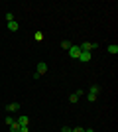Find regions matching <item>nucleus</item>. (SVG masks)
<instances>
[{"label":"nucleus","instance_id":"2eb2a0df","mask_svg":"<svg viewBox=\"0 0 118 132\" xmlns=\"http://www.w3.org/2000/svg\"><path fill=\"white\" fill-rule=\"evenodd\" d=\"M14 122H16V120H14V116H6V124H8V126L14 124Z\"/></svg>","mask_w":118,"mask_h":132},{"label":"nucleus","instance_id":"9b49d317","mask_svg":"<svg viewBox=\"0 0 118 132\" xmlns=\"http://www.w3.org/2000/svg\"><path fill=\"white\" fill-rule=\"evenodd\" d=\"M34 38H35V42H43V39H45V36H43V32H35V36H34Z\"/></svg>","mask_w":118,"mask_h":132},{"label":"nucleus","instance_id":"f3484780","mask_svg":"<svg viewBox=\"0 0 118 132\" xmlns=\"http://www.w3.org/2000/svg\"><path fill=\"white\" fill-rule=\"evenodd\" d=\"M71 132H85V130L81 126H77V128H71Z\"/></svg>","mask_w":118,"mask_h":132},{"label":"nucleus","instance_id":"6ab92c4d","mask_svg":"<svg viewBox=\"0 0 118 132\" xmlns=\"http://www.w3.org/2000/svg\"><path fill=\"white\" fill-rule=\"evenodd\" d=\"M61 132H71V128H69V126H63V128H61Z\"/></svg>","mask_w":118,"mask_h":132},{"label":"nucleus","instance_id":"20e7f679","mask_svg":"<svg viewBox=\"0 0 118 132\" xmlns=\"http://www.w3.org/2000/svg\"><path fill=\"white\" fill-rule=\"evenodd\" d=\"M35 69H38V75H45V73H47V63H43V61H41V63H38V67H35Z\"/></svg>","mask_w":118,"mask_h":132},{"label":"nucleus","instance_id":"7ed1b4c3","mask_svg":"<svg viewBox=\"0 0 118 132\" xmlns=\"http://www.w3.org/2000/svg\"><path fill=\"white\" fill-rule=\"evenodd\" d=\"M90 57H93V53H90V51H81V55H79V61H83V63H89Z\"/></svg>","mask_w":118,"mask_h":132},{"label":"nucleus","instance_id":"423d86ee","mask_svg":"<svg viewBox=\"0 0 118 132\" xmlns=\"http://www.w3.org/2000/svg\"><path fill=\"white\" fill-rule=\"evenodd\" d=\"M6 110H8V112H16V110H20V103H10V105L6 106Z\"/></svg>","mask_w":118,"mask_h":132},{"label":"nucleus","instance_id":"0eeeda50","mask_svg":"<svg viewBox=\"0 0 118 132\" xmlns=\"http://www.w3.org/2000/svg\"><path fill=\"white\" fill-rule=\"evenodd\" d=\"M98 93H101V87H98V85H90L89 95H95V97H98Z\"/></svg>","mask_w":118,"mask_h":132},{"label":"nucleus","instance_id":"4468645a","mask_svg":"<svg viewBox=\"0 0 118 132\" xmlns=\"http://www.w3.org/2000/svg\"><path fill=\"white\" fill-rule=\"evenodd\" d=\"M87 101H89V103H96V97H95V95H89V93H87Z\"/></svg>","mask_w":118,"mask_h":132},{"label":"nucleus","instance_id":"6e6552de","mask_svg":"<svg viewBox=\"0 0 118 132\" xmlns=\"http://www.w3.org/2000/svg\"><path fill=\"white\" fill-rule=\"evenodd\" d=\"M18 124H20V126H28V122H30V118L28 116H18Z\"/></svg>","mask_w":118,"mask_h":132},{"label":"nucleus","instance_id":"1a4fd4ad","mask_svg":"<svg viewBox=\"0 0 118 132\" xmlns=\"http://www.w3.org/2000/svg\"><path fill=\"white\" fill-rule=\"evenodd\" d=\"M106 50H108V53L116 55V53H118V45H116V44H110V45H108V47H106Z\"/></svg>","mask_w":118,"mask_h":132},{"label":"nucleus","instance_id":"aec40b11","mask_svg":"<svg viewBox=\"0 0 118 132\" xmlns=\"http://www.w3.org/2000/svg\"><path fill=\"white\" fill-rule=\"evenodd\" d=\"M85 132H96V130H95V128H87Z\"/></svg>","mask_w":118,"mask_h":132},{"label":"nucleus","instance_id":"f257e3e1","mask_svg":"<svg viewBox=\"0 0 118 132\" xmlns=\"http://www.w3.org/2000/svg\"><path fill=\"white\" fill-rule=\"evenodd\" d=\"M79 47H81V51H90V53H93L95 50H98V44H96V42H83Z\"/></svg>","mask_w":118,"mask_h":132},{"label":"nucleus","instance_id":"ddd939ff","mask_svg":"<svg viewBox=\"0 0 118 132\" xmlns=\"http://www.w3.org/2000/svg\"><path fill=\"white\" fill-rule=\"evenodd\" d=\"M69 103H73V105H75V103H79V97H77V95H71V97H69Z\"/></svg>","mask_w":118,"mask_h":132},{"label":"nucleus","instance_id":"dca6fc26","mask_svg":"<svg viewBox=\"0 0 118 132\" xmlns=\"http://www.w3.org/2000/svg\"><path fill=\"white\" fill-rule=\"evenodd\" d=\"M6 20H8V22H12V20H14V14H12V12H8V14H6Z\"/></svg>","mask_w":118,"mask_h":132},{"label":"nucleus","instance_id":"f8f14e48","mask_svg":"<svg viewBox=\"0 0 118 132\" xmlns=\"http://www.w3.org/2000/svg\"><path fill=\"white\" fill-rule=\"evenodd\" d=\"M10 132H20V124H18V122L10 124Z\"/></svg>","mask_w":118,"mask_h":132},{"label":"nucleus","instance_id":"f03ea898","mask_svg":"<svg viewBox=\"0 0 118 132\" xmlns=\"http://www.w3.org/2000/svg\"><path fill=\"white\" fill-rule=\"evenodd\" d=\"M67 53H69V57H73V59H79V55H81V47H79V45H71Z\"/></svg>","mask_w":118,"mask_h":132},{"label":"nucleus","instance_id":"39448f33","mask_svg":"<svg viewBox=\"0 0 118 132\" xmlns=\"http://www.w3.org/2000/svg\"><path fill=\"white\" fill-rule=\"evenodd\" d=\"M8 30H10V32H18V30H20V24H18L16 20H12V22H8Z\"/></svg>","mask_w":118,"mask_h":132},{"label":"nucleus","instance_id":"9d476101","mask_svg":"<svg viewBox=\"0 0 118 132\" xmlns=\"http://www.w3.org/2000/svg\"><path fill=\"white\" fill-rule=\"evenodd\" d=\"M71 45H73V44H71L69 39H63V42H61V47H63V50H67V51H69V47H71Z\"/></svg>","mask_w":118,"mask_h":132},{"label":"nucleus","instance_id":"a211bd4d","mask_svg":"<svg viewBox=\"0 0 118 132\" xmlns=\"http://www.w3.org/2000/svg\"><path fill=\"white\" fill-rule=\"evenodd\" d=\"M20 132H30V128L28 126H20Z\"/></svg>","mask_w":118,"mask_h":132}]
</instances>
